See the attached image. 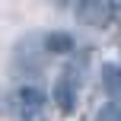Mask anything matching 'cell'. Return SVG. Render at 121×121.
Segmentation results:
<instances>
[{
    "mask_svg": "<svg viewBox=\"0 0 121 121\" xmlns=\"http://www.w3.org/2000/svg\"><path fill=\"white\" fill-rule=\"evenodd\" d=\"M45 102H48V96H45L42 89H35V86H22V89L16 92V112L22 121H32L42 115Z\"/></svg>",
    "mask_w": 121,
    "mask_h": 121,
    "instance_id": "cell-1",
    "label": "cell"
},
{
    "mask_svg": "<svg viewBox=\"0 0 121 121\" xmlns=\"http://www.w3.org/2000/svg\"><path fill=\"white\" fill-rule=\"evenodd\" d=\"M54 102H57L60 115H73V108H77V80H73L70 67H67L64 77L54 83Z\"/></svg>",
    "mask_w": 121,
    "mask_h": 121,
    "instance_id": "cell-2",
    "label": "cell"
},
{
    "mask_svg": "<svg viewBox=\"0 0 121 121\" xmlns=\"http://www.w3.org/2000/svg\"><path fill=\"white\" fill-rule=\"evenodd\" d=\"M77 13H80V19H83L86 26H105L108 16L115 13V6L112 3H99V0H89V3H80Z\"/></svg>",
    "mask_w": 121,
    "mask_h": 121,
    "instance_id": "cell-3",
    "label": "cell"
},
{
    "mask_svg": "<svg viewBox=\"0 0 121 121\" xmlns=\"http://www.w3.org/2000/svg\"><path fill=\"white\" fill-rule=\"evenodd\" d=\"M102 86L108 96L121 99V64H105L102 67Z\"/></svg>",
    "mask_w": 121,
    "mask_h": 121,
    "instance_id": "cell-4",
    "label": "cell"
},
{
    "mask_svg": "<svg viewBox=\"0 0 121 121\" xmlns=\"http://www.w3.org/2000/svg\"><path fill=\"white\" fill-rule=\"evenodd\" d=\"M45 48L54 51V54H64V51L73 48V35H67V32H48V38H45Z\"/></svg>",
    "mask_w": 121,
    "mask_h": 121,
    "instance_id": "cell-5",
    "label": "cell"
},
{
    "mask_svg": "<svg viewBox=\"0 0 121 121\" xmlns=\"http://www.w3.org/2000/svg\"><path fill=\"white\" fill-rule=\"evenodd\" d=\"M96 121H121V99H112L96 112Z\"/></svg>",
    "mask_w": 121,
    "mask_h": 121,
    "instance_id": "cell-6",
    "label": "cell"
}]
</instances>
